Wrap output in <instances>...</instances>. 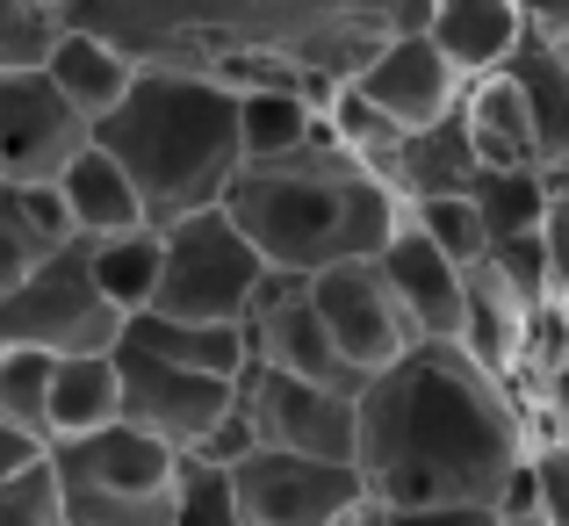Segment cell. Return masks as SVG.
Returning a JSON list of instances; mask_svg holds the SVG:
<instances>
[{
	"instance_id": "36",
	"label": "cell",
	"mask_w": 569,
	"mask_h": 526,
	"mask_svg": "<svg viewBox=\"0 0 569 526\" xmlns=\"http://www.w3.org/2000/svg\"><path fill=\"white\" fill-rule=\"evenodd\" d=\"M252 447H260V440H252V418H246V404L231 397V411H223L217 426H209V440L194 447V455H202V462H217V469H238V462H246Z\"/></svg>"
},
{
	"instance_id": "39",
	"label": "cell",
	"mask_w": 569,
	"mask_h": 526,
	"mask_svg": "<svg viewBox=\"0 0 569 526\" xmlns=\"http://www.w3.org/2000/svg\"><path fill=\"white\" fill-rule=\"evenodd\" d=\"M533 383H541V411L556 418V433L569 440V347H562L556 360H548V368L533 375Z\"/></svg>"
},
{
	"instance_id": "27",
	"label": "cell",
	"mask_w": 569,
	"mask_h": 526,
	"mask_svg": "<svg viewBox=\"0 0 569 526\" xmlns=\"http://www.w3.org/2000/svg\"><path fill=\"white\" fill-rule=\"evenodd\" d=\"M87 275H94L101 304L130 325L138 310H152V289H159V231L144 224V231H123V238L87 246Z\"/></svg>"
},
{
	"instance_id": "7",
	"label": "cell",
	"mask_w": 569,
	"mask_h": 526,
	"mask_svg": "<svg viewBox=\"0 0 569 526\" xmlns=\"http://www.w3.org/2000/svg\"><path fill=\"white\" fill-rule=\"evenodd\" d=\"M123 318L101 304L94 275H87V246H58L43 267H29L8 296H0V354H116Z\"/></svg>"
},
{
	"instance_id": "41",
	"label": "cell",
	"mask_w": 569,
	"mask_h": 526,
	"mask_svg": "<svg viewBox=\"0 0 569 526\" xmlns=\"http://www.w3.org/2000/svg\"><path fill=\"white\" fill-rule=\"evenodd\" d=\"M498 526H541V519H533V513H519V519H498Z\"/></svg>"
},
{
	"instance_id": "10",
	"label": "cell",
	"mask_w": 569,
	"mask_h": 526,
	"mask_svg": "<svg viewBox=\"0 0 569 526\" xmlns=\"http://www.w3.org/2000/svg\"><path fill=\"white\" fill-rule=\"evenodd\" d=\"M231 397L238 389L217 383V375H188V368L116 347V426L173 447V455H194L209 440V426L231 411Z\"/></svg>"
},
{
	"instance_id": "35",
	"label": "cell",
	"mask_w": 569,
	"mask_h": 526,
	"mask_svg": "<svg viewBox=\"0 0 569 526\" xmlns=\"http://www.w3.org/2000/svg\"><path fill=\"white\" fill-rule=\"evenodd\" d=\"M533 246H541V296H548V304H562V296H569V202H562V195L548 202Z\"/></svg>"
},
{
	"instance_id": "5",
	"label": "cell",
	"mask_w": 569,
	"mask_h": 526,
	"mask_svg": "<svg viewBox=\"0 0 569 526\" xmlns=\"http://www.w3.org/2000/svg\"><path fill=\"white\" fill-rule=\"evenodd\" d=\"M173 447L130 426H101L87 440L43 447L66 526H167L173 513Z\"/></svg>"
},
{
	"instance_id": "13",
	"label": "cell",
	"mask_w": 569,
	"mask_h": 526,
	"mask_svg": "<svg viewBox=\"0 0 569 526\" xmlns=\"http://www.w3.org/2000/svg\"><path fill=\"white\" fill-rule=\"evenodd\" d=\"M238 339H246V368L289 375V383H318V389H361L347 375V360L332 354L318 310H310V289L296 275H267L252 310L238 318Z\"/></svg>"
},
{
	"instance_id": "34",
	"label": "cell",
	"mask_w": 569,
	"mask_h": 526,
	"mask_svg": "<svg viewBox=\"0 0 569 526\" xmlns=\"http://www.w3.org/2000/svg\"><path fill=\"white\" fill-rule=\"evenodd\" d=\"M0 526H66V513H58V484H51L43 462L0 484Z\"/></svg>"
},
{
	"instance_id": "4",
	"label": "cell",
	"mask_w": 569,
	"mask_h": 526,
	"mask_svg": "<svg viewBox=\"0 0 569 526\" xmlns=\"http://www.w3.org/2000/svg\"><path fill=\"white\" fill-rule=\"evenodd\" d=\"M94 152L130 180L144 224L167 231L223 202L238 180V95L181 72H138L130 95L94 123Z\"/></svg>"
},
{
	"instance_id": "42",
	"label": "cell",
	"mask_w": 569,
	"mask_h": 526,
	"mask_svg": "<svg viewBox=\"0 0 569 526\" xmlns=\"http://www.w3.org/2000/svg\"><path fill=\"white\" fill-rule=\"evenodd\" d=\"M556 195H562V202H569V180H556Z\"/></svg>"
},
{
	"instance_id": "3",
	"label": "cell",
	"mask_w": 569,
	"mask_h": 526,
	"mask_svg": "<svg viewBox=\"0 0 569 526\" xmlns=\"http://www.w3.org/2000/svg\"><path fill=\"white\" fill-rule=\"evenodd\" d=\"M217 209L260 252L267 275H296V281L325 275L339 260H376L389 231L403 224V202L368 167H353L325 130L310 145H296L289 159L238 167Z\"/></svg>"
},
{
	"instance_id": "14",
	"label": "cell",
	"mask_w": 569,
	"mask_h": 526,
	"mask_svg": "<svg viewBox=\"0 0 569 526\" xmlns=\"http://www.w3.org/2000/svg\"><path fill=\"white\" fill-rule=\"evenodd\" d=\"M353 101L361 109H376L397 138H411V130H426V123H440V116H455L461 109V80L447 72V58L432 51L426 37H397V43H382L376 58H368L361 72H353Z\"/></svg>"
},
{
	"instance_id": "38",
	"label": "cell",
	"mask_w": 569,
	"mask_h": 526,
	"mask_svg": "<svg viewBox=\"0 0 569 526\" xmlns=\"http://www.w3.org/2000/svg\"><path fill=\"white\" fill-rule=\"evenodd\" d=\"M519 14H527V37L569 51V0H519Z\"/></svg>"
},
{
	"instance_id": "22",
	"label": "cell",
	"mask_w": 569,
	"mask_h": 526,
	"mask_svg": "<svg viewBox=\"0 0 569 526\" xmlns=\"http://www.w3.org/2000/svg\"><path fill=\"white\" fill-rule=\"evenodd\" d=\"M527 95V116H533V152H541V173L548 180H569V51L527 37L505 66Z\"/></svg>"
},
{
	"instance_id": "37",
	"label": "cell",
	"mask_w": 569,
	"mask_h": 526,
	"mask_svg": "<svg viewBox=\"0 0 569 526\" xmlns=\"http://www.w3.org/2000/svg\"><path fill=\"white\" fill-rule=\"evenodd\" d=\"M368 526H498V513H476V505H411V513H389V505H376Z\"/></svg>"
},
{
	"instance_id": "9",
	"label": "cell",
	"mask_w": 569,
	"mask_h": 526,
	"mask_svg": "<svg viewBox=\"0 0 569 526\" xmlns=\"http://www.w3.org/2000/svg\"><path fill=\"white\" fill-rule=\"evenodd\" d=\"M238 404L252 418V440L267 455H303V462H353V397L361 389H318V383H289V375L246 368L238 375Z\"/></svg>"
},
{
	"instance_id": "11",
	"label": "cell",
	"mask_w": 569,
	"mask_h": 526,
	"mask_svg": "<svg viewBox=\"0 0 569 526\" xmlns=\"http://www.w3.org/2000/svg\"><path fill=\"white\" fill-rule=\"evenodd\" d=\"M231 490L246 526H347V513L368 498L353 462H303L267 447H252L231 469Z\"/></svg>"
},
{
	"instance_id": "19",
	"label": "cell",
	"mask_w": 569,
	"mask_h": 526,
	"mask_svg": "<svg viewBox=\"0 0 569 526\" xmlns=\"http://www.w3.org/2000/svg\"><path fill=\"white\" fill-rule=\"evenodd\" d=\"M476 173L483 167H476L469 130H461V109H455V116H440V123L397 138V152H389V167H382V188L411 209V202H432V195H469Z\"/></svg>"
},
{
	"instance_id": "33",
	"label": "cell",
	"mask_w": 569,
	"mask_h": 526,
	"mask_svg": "<svg viewBox=\"0 0 569 526\" xmlns=\"http://www.w3.org/2000/svg\"><path fill=\"white\" fill-rule=\"evenodd\" d=\"M527 490H533V519L541 526H569V440L562 433L527 447Z\"/></svg>"
},
{
	"instance_id": "26",
	"label": "cell",
	"mask_w": 569,
	"mask_h": 526,
	"mask_svg": "<svg viewBox=\"0 0 569 526\" xmlns=\"http://www.w3.org/2000/svg\"><path fill=\"white\" fill-rule=\"evenodd\" d=\"M58 246H72L58 195H51V188H22V195L0 188V296H8L14 281L29 275V267L51 260Z\"/></svg>"
},
{
	"instance_id": "1",
	"label": "cell",
	"mask_w": 569,
	"mask_h": 526,
	"mask_svg": "<svg viewBox=\"0 0 569 526\" xmlns=\"http://www.w3.org/2000/svg\"><path fill=\"white\" fill-rule=\"evenodd\" d=\"M58 29H87L138 72L209 87L332 95L382 43L426 29V0H58Z\"/></svg>"
},
{
	"instance_id": "24",
	"label": "cell",
	"mask_w": 569,
	"mask_h": 526,
	"mask_svg": "<svg viewBox=\"0 0 569 526\" xmlns=\"http://www.w3.org/2000/svg\"><path fill=\"white\" fill-rule=\"evenodd\" d=\"M101 426H116V354L51 360V389H43V433H51V447L87 440Z\"/></svg>"
},
{
	"instance_id": "16",
	"label": "cell",
	"mask_w": 569,
	"mask_h": 526,
	"mask_svg": "<svg viewBox=\"0 0 569 526\" xmlns=\"http://www.w3.org/2000/svg\"><path fill=\"white\" fill-rule=\"evenodd\" d=\"M418 37L469 87V80H490V72L512 66V51L527 43V14H519V0H426V29Z\"/></svg>"
},
{
	"instance_id": "12",
	"label": "cell",
	"mask_w": 569,
	"mask_h": 526,
	"mask_svg": "<svg viewBox=\"0 0 569 526\" xmlns=\"http://www.w3.org/2000/svg\"><path fill=\"white\" fill-rule=\"evenodd\" d=\"M303 289H310V310H318L325 339H332V354L347 360L353 383L382 375L389 360H403V354L418 347V339L403 333L397 304H389L376 260H339V267H325V275H310Z\"/></svg>"
},
{
	"instance_id": "20",
	"label": "cell",
	"mask_w": 569,
	"mask_h": 526,
	"mask_svg": "<svg viewBox=\"0 0 569 526\" xmlns=\"http://www.w3.org/2000/svg\"><path fill=\"white\" fill-rule=\"evenodd\" d=\"M51 195H58V209H66V231L80 238V246H101V238L144 231V209H138V195H130V180L116 173L109 159L94 152V145H87V152L51 180Z\"/></svg>"
},
{
	"instance_id": "18",
	"label": "cell",
	"mask_w": 569,
	"mask_h": 526,
	"mask_svg": "<svg viewBox=\"0 0 569 526\" xmlns=\"http://www.w3.org/2000/svg\"><path fill=\"white\" fill-rule=\"evenodd\" d=\"M461 130H469V152L483 173H541V152H533V116L527 95H519L512 72H490V80L461 87Z\"/></svg>"
},
{
	"instance_id": "28",
	"label": "cell",
	"mask_w": 569,
	"mask_h": 526,
	"mask_svg": "<svg viewBox=\"0 0 569 526\" xmlns=\"http://www.w3.org/2000/svg\"><path fill=\"white\" fill-rule=\"evenodd\" d=\"M548 202H556V180L533 173V167H527V173H476V180H469V209H476V224H483L490 246L541 231Z\"/></svg>"
},
{
	"instance_id": "15",
	"label": "cell",
	"mask_w": 569,
	"mask_h": 526,
	"mask_svg": "<svg viewBox=\"0 0 569 526\" xmlns=\"http://www.w3.org/2000/svg\"><path fill=\"white\" fill-rule=\"evenodd\" d=\"M376 275H382L389 304H397L403 333H411L418 347H455V333H461V267H447L411 217H403L397 231H389V246L376 252Z\"/></svg>"
},
{
	"instance_id": "32",
	"label": "cell",
	"mask_w": 569,
	"mask_h": 526,
	"mask_svg": "<svg viewBox=\"0 0 569 526\" xmlns=\"http://www.w3.org/2000/svg\"><path fill=\"white\" fill-rule=\"evenodd\" d=\"M58 37V0H0V72L43 66Z\"/></svg>"
},
{
	"instance_id": "8",
	"label": "cell",
	"mask_w": 569,
	"mask_h": 526,
	"mask_svg": "<svg viewBox=\"0 0 569 526\" xmlns=\"http://www.w3.org/2000/svg\"><path fill=\"white\" fill-rule=\"evenodd\" d=\"M87 145H94V123L80 109H66V95L37 66L0 72V188L8 195L51 188Z\"/></svg>"
},
{
	"instance_id": "30",
	"label": "cell",
	"mask_w": 569,
	"mask_h": 526,
	"mask_svg": "<svg viewBox=\"0 0 569 526\" xmlns=\"http://www.w3.org/2000/svg\"><path fill=\"white\" fill-rule=\"evenodd\" d=\"M167 526H246L238 519V490H231V469L202 455H181L173 462V513Z\"/></svg>"
},
{
	"instance_id": "17",
	"label": "cell",
	"mask_w": 569,
	"mask_h": 526,
	"mask_svg": "<svg viewBox=\"0 0 569 526\" xmlns=\"http://www.w3.org/2000/svg\"><path fill=\"white\" fill-rule=\"evenodd\" d=\"M527 325H533V310L519 304V296L505 289L490 267H469V275H461V333H455V347L469 354L498 389L519 383V360H527Z\"/></svg>"
},
{
	"instance_id": "21",
	"label": "cell",
	"mask_w": 569,
	"mask_h": 526,
	"mask_svg": "<svg viewBox=\"0 0 569 526\" xmlns=\"http://www.w3.org/2000/svg\"><path fill=\"white\" fill-rule=\"evenodd\" d=\"M37 72L66 95V109L87 116V123H101V116L130 95V80H138V66H130L123 51H109L101 37H87V29H58Z\"/></svg>"
},
{
	"instance_id": "40",
	"label": "cell",
	"mask_w": 569,
	"mask_h": 526,
	"mask_svg": "<svg viewBox=\"0 0 569 526\" xmlns=\"http://www.w3.org/2000/svg\"><path fill=\"white\" fill-rule=\"evenodd\" d=\"M37 462H43V440L0 426V484H8V476H22V469H37Z\"/></svg>"
},
{
	"instance_id": "23",
	"label": "cell",
	"mask_w": 569,
	"mask_h": 526,
	"mask_svg": "<svg viewBox=\"0 0 569 526\" xmlns=\"http://www.w3.org/2000/svg\"><path fill=\"white\" fill-rule=\"evenodd\" d=\"M116 347L144 354V360H167V368H188V375H217V383H238L246 375V339L238 325H181V318H130Z\"/></svg>"
},
{
	"instance_id": "43",
	"label": "cell",
	"mask_w": 569,
	"mask_h": 526,
	"mask_svg": "<svg viewBox=\"0 0 569 526\" xmlns=\"http://www.w3.org/2000/svg\"><path fill=\"white\" fill-rule=\"evenodd\" d=\"M556 310H562V325H569V296H562V304H556Z\"/></svg>"
},
{
	"instance_id": "25",
	"label": "cell",
	"mask_w": 569,
	"mask_h": 526,
	"mask_svg": "<svg viewBox=\"0 0 569 526\" xmlns=\"http://www.w3.org/2000/svg\"><path fill=\"white\" fill-rule=\"evenodd\" d=\"M318 95H296V87H246L238 95V159L267 167V159H289L296 145L318 138Z\"/></svg>"
},
{
	"instance_id": "6",
	"label": "cell",
	"mask_w": 569,
	"mask_h": 526,
	"mask_svg": "<svg viewBox=\"0 0 569 526\" xmlns=\"http://www.w3.org/2000/svg\"><path fill=\"white\" fill-rule=\"evenodd\" d=\"M267 267L246 238L231 231L223 209L181 217L159 231V289H152V318H181V325H238L260 296ZM144 318V310H138Z\"/></svg>"
},
{
	"instance_id": "31",
	"label": "cell",
	"mask_w": 569,
	"mask_h": 526,
	"mask_svg": "<svg viewBox=\"0 0 569 526\" xmlns=\"http://www.w3.org/2000/svg\"><path fill=\"white\" fill-rule=\"evenodd\" d=\"M43 389H51V360L43 354H0V426L51 447V433H43Z\"/></svg>"
},
{
	"instance_id": "29",
	"label": "cell",
	"mask_w": 569,
	"mask_h": 526,
	"mask_svg": "<svg viewBox=\"0 0 569 526\" xmlns=\"http://www.w3.org/2000/svg\"><path fill=\"white\" fill-rule=\"evenodd\" d=\"M403 217L426 231V246L440 252L447 267H483L490 260V238H483V224H476V209H469V195H432V202H411Z\"/></svg>"
},
{
	"instance_id": "2",
	"label": "cell",
	"mask_w": 569,
	"mask_h": 526,
	"mask_svg": "<svg viewBox=\"0 0 569 526\" xmlns=\"http://www.w3.org/2000/svg\"><path fill=\"white\" fill-rule=\"evenodd\" d=\"M353 469L389 513L411 505H476L498 513L533 426L512 389H498L461 347H411L368 375L353 397Z\"/></svg>"
}]
</instances>
